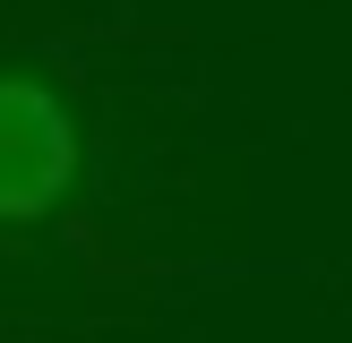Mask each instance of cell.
I'll list each match as a JSON object with an SVG mask.
<instances>
[{"label": "cell", "mask_w": 352, "mask_h": 343, "mask_svg": "<svg viewBox=\"0 0 352 343\" xmlns=\"http://www.w3.org/2000/svg\"><path fill=\"white\" fill-rule=\"evenodd\" d=\"M78 172V129L52 103V86L0 78V223H34L69 198Z\"/></svg>", "instance_id": "1"}]
</instances>
